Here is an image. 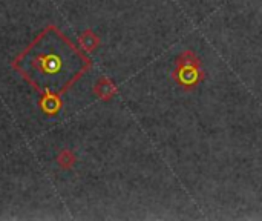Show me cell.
<instances>
[{"label":"cell","mask_w":262,"mask_h":221,"mask_svg":"<svg viewBox=\"0 0 262 221\" xmlns=\"http://www.w3.org/2000/svg\"><path fill=\"white\" fill-rule=\"evenodd\" d=\"M11 65L41 95H61L92 63L61 31L49 25Z\"/></svg>","instance_id":"1"},{"label":"cell","mask_w":262,"mask_h":221,"mask_svg":"<svg viewBox=\"0 0 262 221\" xmlns=\"http://www.w3.org/2000/svg\"><path fill=\"white\" fill-rule=\"evenodd\" d=\"M173 78L177 80V83L189 89L201 83L204 78V74H203V69L196 66H177L173 72Z\"/></svg>","instance_id":"2"},{"label":"cell","mask_w":262,"mask_h":221,"mask_svg":"<svg viewBox=\"0 0 262 221\" xmlns=\"http://www.w3.org/2000/svg\"><path fill=\"white\" fill-rule=\"evenodd\" d=\"M94 92H95V95H97L100 100L109 102V100H112V98L117 95L118 89H117L115 83H114L109 77H104V75H103V77H100L98 82L95 83Z\"/></svg>","instance_id":"3"},{"label":"cell","mask_w":262,"mask_h":221,"mask_svg":"<svg viewBox=\"0 0 262 221\" xmlns=\"http://www.w3.org/2000/svg\"><path fill=\"white\" fill-rule=\"evenodd\" d=\"M80 45L83 48V51L86 52H92L98 48L100 45V37L92 31V29H86L81 35H80Z\"/></svg>","instance_id":"4"},{"label":"cell","mask_w":262,"mask_h":221,"mask_svg":"<svg viewBox=\"0 0 262 221\" xmlns=\"http://www.w3.org/2000/svg\"><path fill=\"white\" fill-rule=\"evenodd\" d=\"M175 66H196V68H201V60L193 51L187 49V51H183L178 55V58L175 60Z\"/></svg>","instance_id":"5"},{"label":"cell","mask_w":262,"mask_h":221,"mask_svg":"<svg viewBox=\"0 0 262 221\" xmlns=\"http://www.w3.org/2000/svg\"><path fill=\"white\" fill-rule=\"evenodd\" d=\"M40 108L43 109V112L46 114H55L58 112V109L61 108V102L58 100V95H41V102H40Z\"/></svg>","instance_id":"6"},{"label":"cell","mask_w":262,"mask_h":221,"mask_svg":"<svg viewBox=\"0 0 262 221\" xmlns=\"http://www.w3.org/2000/svg\"><path fill=\"white\" fill-rule=\"evenodd\" d=\"M57 163L61 169H71L75 163V155L69 149H63L57 157Z\"/></svg>","instance_id":"7"}]
</instances>
